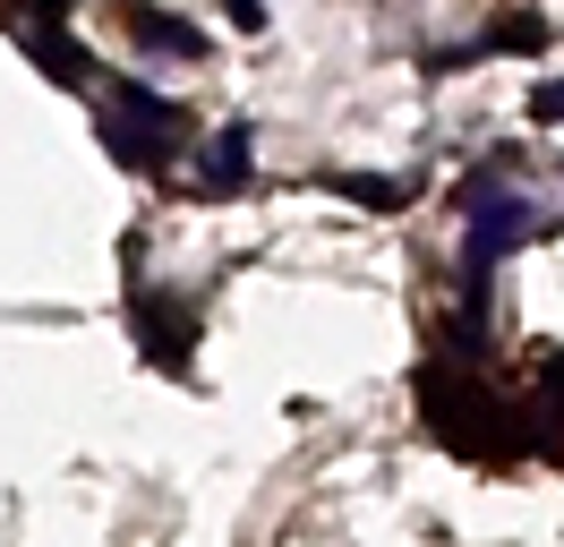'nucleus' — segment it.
Returning <instances> with one entry per match:
<instances>
[{"label":"nucleus","instance_id":"1","mask_svg":"<svg viewBox=\"0 0 564 547\" xmlns=\"http://www.w3.org/2000/svg\"><path fill=\"white\" fill-rule=\"evenodd\" d=\"M539 232V205L522 189H488V180H470V239H462V291H488V266L496 257H513L522 239Z\"/></svg>","mask_w":564,"mask_h":547},{"label":"nucleus","instance_id":"2","mask_svg":"<svg viewBox=\"0 0 564 547\" xmlns=\"http://www.w3.org/2000/svg\"><path fill=\"white\" fill-rule=\"evenodd\" d=\"M104 137H111V154H120V163H163L180 137H188V111L163 103V95H145V86H120L111 111H104Z\"/></svg>","mask_w":564,"mask_h":547},{"label":"nucleus","instance_id":"3","mask_svg":"<svg viewBox=\"0 0 564 547\" xmlns=\"http://www.w3.org/2000/svg\"><path fill=\"white\" fill-rule=\"evenodd\" d=\"M129 34H138L145 52H180V61H197V52H206V34L188 26V18H172V9H145V0H129Z\"/></svg>","mask_w":564,"mask_h":547},{"label":"nucleus","instance_id":"4","mask_svg":"<svg viewBox=\"0 0 564 547\" xmlns=\"http://www.w3.org/2000/svg\"><path fill=\"white\" fill-rule=\"evenodd\" d=\"M18 43H26V52H35V61L52 68V77H61V86H77V77L95 68V61H86V52H77V43H61V34H52V26H18Z\"/></svg>","mask_w":564,"mask_h":547},{"label":"nucleus","instance_id":"5","mask_svg":"<svg viewBox=\"0 0 564 547\" xmlns=\"http://www.w3.org/2000/svg\"><path fill=\"white\" fill-rule=\"evenodd\" d=\"M206 189H223V197H231V189H248V129H223L206 146Z\"/></svg>","mask_w":564,"mask_h":547},{"label":"nucleus","instance_id":"6","mask_svg":"<svg viewBox=\"0 0 564 547\" xmlns=\"http://www.w3.org/2000/svg\"><path fill=\"white\" fill-rule=\"evenodd\" d=\"M334 189H343V197H368V205H402L393 180H334Z\"/></svg>","mask_w":564,"mask_h":547},{"label":"nucleus","instance_id":"7","mask_svg":"<svg viewBox=\"0 0 564 547\" xmlns=\"http://www.w3.org/2000/svg\"><path fill=\"white\" fill-rule=\"evenodd\" d=\"M530 120H564V86L547 77V86H530Z\"/></svg>","mask_w":564,"mask_h":547},{"label":"nucleus","instance_id":"8","mask_svg":"<svg viewBox=\"0 0 564 547\" xmlns=\"http://www.w3.org/2000/svg\"><path fill=\"white\" fill-rule=\"evenodd\" d=\"M231 26L257 34V26H265V0H231Z\"/></svg>","mask_w":564,"mask_h":547}]
</instances>
